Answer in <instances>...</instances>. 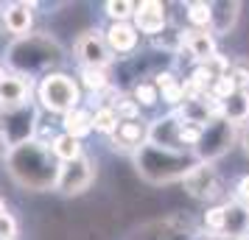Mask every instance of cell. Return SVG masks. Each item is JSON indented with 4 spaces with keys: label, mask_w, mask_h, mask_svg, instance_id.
I'll list each match as a JSON object with an SVG mask.
<instances>
[{
    "label": "cell",
    "mask_w": 249,
    "mask_h": 240,
    "mask_svg": "<svg viewBox=\"0 0 249 240\" xmlns=\"http://www.w3.org/2000/svg\"><path fill=\"white\" fill-rule=\"evenodd\" d=\"M9 171L20 184L31 187V190H45L51 184H56L59 168L53 165L51 154L42 148V143L25 140L20 145L9 151Z\"/></svg>",
    "instance_id": "1"
},
{
    "label": "cell",
    "mask_w": 249,
    "mask_h": 240,
    "mask_svg": "<svg viewBox=\"0 0 249 240\" xmlns=\"http://www.w3.org/2000/svg\"><path fill=\"white\" fill-rule=\"evenodd\" d=\"M196 168L193 157H185L179 151L157 148L151 143H143L137 148V171L146 176L148 182H174V179H185L188 173Z\"/></svg>",
    "instance_id": "2"
},
{
    "label": "cell",
    "mask_w": 249,
    "mask_h": 240,
    "mask_svg": "<svg viewBox=\"0 0 249 240\" xmlns=\"http://www.w3.org/2000/svg\"><path fill=\"white\" fill-rule=\"evenodd\" d=\"M39 101L45 109L51 112H62L68 114L76 109V103H79V87H76V81L70 79V76H62V73H51L42 79L39 84Z\"/></svg>",
    "instance_id": "3"
},
{
    "label": "cell",
    "mask_w": 249,
    "mask_h": 240,
    "mask_svg": "<svg viewBox=\"0 0 249 240\" xmlns=\"http://www.w3.org/2000/svg\"><path fill=\"white\" fill-rule=\"evenodd\" d=\"M92 182V162L87 157H79L73 162H65L56 173V190L62 193H81Z\"/></svg>",
    "instance_id": "4"
},
{
    "label": "cell",
    "mask_w": 249,
    "mask_h": 240,
    "mask_svg": "<svg viewBox=\"0 0 249 240\" xmlns=\"http://www.w3.org/2000/svg\"><path fill=\"white\" fill-rule=\"evenodd\" d=\"M230 143H232V126L227 123L224 117H221V120H213V123L202 131L199 157H202V160H215V157H221L227 151Z\"/></svg>",
    "instance_id": "5"
},
{
    "label": "cell",
    "mask_w": 249,
    "mask_h": 240,
    "mask_svg": "<svg viewBox=\"0 0 249 240\" xmlns=\"http://www.w3.org/2000/svg\"><path fill=\"white\" fill-rule=\"evenodd\" d=\"M79 59L84 62V67H98V70H104L107 64H109V48H107V39H104L98 31H87V34L79 39Z\"/></svg>",
    "instance_id": "6"
},
{
    "label": "cell",
    "mask_w": 249,
    "mask_h": 240,
    "mask_svg": "<svg viewBox=\"0 0 249 240\" xmlns=\"http://www.w3.org/2000/svg\"><path fill=\"white\" fill-rule=\"evenodd\" d=\"M135 31L140 34H151L157 36L165 28V6L157 0H143L140 6H135Z\"/></svg>",
    "instance_id": "7"
},
{
    "label": "cell",
    "mask_w": 249,
    "mask_h": 240,
    "mask_svg": "<svg viewBox=\"0 0 249 240\" xmlns=\"http://www.w3.org/2000/svg\"><path fill=\"white\" fill-rule=\"evenodd\" d=\"M185 187H188V193L196 195V198H215L221 184H218L215 171L204 162V165H196V168L185 176Z\"/></svg>",
    "instance_id": "8"
},
{
    "label": "cell",
    "mask_w": 249,
    "mask_h": 240,
    "mask_svg": "<svg viewBox=\"0 0 249 240\" xmlns=\"http://www.w3.org/2000/svg\"><path fill=\"white\" fill-rule=\"evenodd\" d=\"M28 92H31V84L23 76H3L0 79V106H6V109L23 106Z\"/></svg>",
    "instance_id": "9"
},
{
    "label": "cell",
    "mask_w": 249,
    "mask_h": 240,
    "mask_svg": "<svg viewBox=\"0 0 249 240\" xmlns=\"http://www.w3.org/2000/svg\"><path fill=\"white\" fill-rule=\"evenodd\" d=\"M34 3H9L3 12V23L6 28L17 36H25L31 31V20H34Z\"/></svg>",
    "instance_id": "10"
},
{
    "label": "cell",
    "mask_w": 249,
    "mask_h": 240,
    "mask_svg": "<svg viewBox=\"0 0 249 240\" xmlns=\"http://www.w3.org/2000/svg\"><path fill=\"white\" fill-rule=\"evenodd\" d=\"M249 232V207L244 204H227L224 207V238L241 240Z\"/></svg>",
    "instance_id": "11"
},
{
    "label": "cell",
    "mask_w": 249,
    "mask_h": 240,
    "mask_svg": "<svg viewBox=\"0 0 249 240\" xmlns=\"http://www.w3.org/2000/svg\"><path fill=\"white\" fill-rule=\"evenodd\" d=\"M104 39H107V48L109 50H115V53H129L137 45V31H135V25H129V23H112Z\"/></svg>",
    "instance_id": "12"
},
{
    "label": "cell",
    "mask_w": 249,
    "mask_h": 240,
    "mask_svg": "<svg viewBox=\"0 0 249 240\" xmlns=\"http://www.w3.org/2000/svg\"><path fill=\"white\" fill-rule=\"evenodd\" d=\"M221 114L224 120L232 123H247L249 120V90H235L227 101H221Z\"/></svg>",
    "instance_id": "13"
},
{
    "label": "cell",
    "mask_w": 249,
    "mask_h": 240,
    "mask_svg": "<svg viewBox=\"0 0 249 240\" xmlns=\"http://www.w3.org/2000/svg\"><path fill=\"white\" fill-rule=\"evenodd\" d=\"M118 134H115V148L121 145V148H140L143 143H146V128L140 126L137 120H124V123H118L115 128Z\"/></svg>",
    "instance_id": "14"
},
{
    "label": "cell",
    "mask_w": 249,
    "mask_h": 240,
    "mask_svg": "<svg viewBox=\"0 0 249 240\" xmlns=\"http://www.w3.org/2000/svg\"><path fill=\"white\" fill-rule=\"evenodd\" d=\"M185 45L191 50V56L199 59V62H207V59L215 53V39H213L210 31H188Z\"/></svg>",
    "instance_id": "15"
},
{
    "label": "cell",
    "mask_w": 249,
    "mask_h": 240,
    "mask_svg": "<svg viewBox=\"0 0 249 240\" xmlns=\"http://www.w3.org/2000/svg\"><path fill=\"white\" fill-rule=\"evenodd\" d=\"M238 3H221V6H210V25L215 28V34H227L238 20Z\"/></svg>",
    "instance_id": "16"
},
{
    "label": "cell",
    "mask_w": 249,
    "mask_h": 240,
    "mask_svg": "<svg viewBox=\"0 0 249 240\" xmlns=\"http://www.w3.org/2000/svg\"><path fill=\"white\" fill-rule=\"evenodd\" d=\"M92 128V114L81 112V109H73V112L65 114V134H70L73 140L84 137Z\"/></svg>",
    "instance_id": "17"
},
{
    "label": "cell",
    "mask_w": 249,
    "mask_h": 240,
    "mask_svg": "<svg viewBox=\"0 0 249 240\" xmlns=\"http://www.w3.org/2000/svg\"><path fill=\"white\" fill-rule=\"evenodd\" d=\"M53 154H56L62 162H73L81 157V143L79 140H73L70 134H59L53 140Z\"/></svg>",
    "instance_id": "18"
},
{
    "label": "cell",
    "mask_w": 249,
    "mask_h": 240,
    "mask_svg": "<svg viewBox=\"0 0 249 240\" xmlns=\"http://www.w3.org/2000/svg\"><path fill=\"white\" fill-rule=\"evenodd\" d=\"M118 114H115L112 106H101L98 112L92 114V128H98V131H104V134H112L115 128H118Z\"/></svg>",
    "instance_id": "19"
},
{
    "label": "cell",
    "mask_w": 249,
    "mask_h": 240,
    "mask_svg": "<svg viewBox=\"0 0 249 240\" xmlns=\"http://www.w3.org/2000/svg\"><path fill=\"white\" fill-rule=\"evenodd\" d=\"M230 79L235 81L238 90H249V59H235L230 64Z\"/></svg>",
    "instance_id": "20"
},
{
    "label": "cell",
    "mask_w": 249,
    "mask_h": 240,
    "mask_svg": "<svg viewBox=\"0 0 249 240\" xmlns=\"http://www.w3.org/2000/svg\"><path fill=\"white\" fill-rule=\"evenodd\" d=\"M107 14L112 17L115 23H126V17L135 14V3H129V0H109L107 3Z\"/></svg>",
    "instance_id": "21"
},
{
    "label": "cell",
    "mask_w": 249,
    "mask_h": 240,
    "mask_svg": "<svg viewBox=\"0 0 249 240\" xmlns=\"http://www.w3.org/2000/svg\"><path fill=\"white\" fill-rule=\"evenodd\" d=\"M81 81H84L90 90H95V92L107 90V84H109L107 73H104V70H98V67H84V70H81Z\"/></svg>",
    "instance_id": "22"
},
{
    "label": "cell",
    "mask_w": 249,
    "mask_h": 240,
    "mask_svg": "<svg viewBox=\"0 0 249 240\" xmlns=\"http://www.w3.org/2000/svg\"><path fill=\"white\" fill-rule=\"evenodd\" d=\"M188 20L199 28L210 25V6L207 3H188Z\"/></svg>",
    "instance_id": "23"
},
{
    "label": "cell",
    "mask_w": 249,
    "mask_h": 240,
    "mask_svg": "<svg viewBox=\"0 0 249 240\" xmlns=\"http://www.w3.org/2000/svg\"><path fill=\"white\" fill-rule=\"evenodd\" d=\"M204 226L215 232V238L224 232V207H210L207 212H204Z\"/></svg>",
    "instance_id": "24"
},
{
    "label": "cell",
    "mask_w": 249,
    "mask_h": 240,
    "mask_svg": "<svg viewBox=\"0 0 249 240\" xmlns=\"http://www.w3.org/2000/svg\"><path fill=\"white\" fill-rule=\"evenodd\" d=\"M135 103H143V106H151V103H157V90L151 87V84H137L135 87Z\"/></svg>",
    "instance_id": "25"
},
{
    "label": "cell",
    "mask_w": 249,
    "mask_h": 240,
    "mask_svg": "<svg viewBox=\"0 0 249 240\" xmlns=\"http://www.w3.org/2000/svg\"><path fill=\"white\" fill-rule=\"evenodd\" d=\"M17 235V221L9 212H0V240H12Z\"/></svg>",
    "instance_id": "26"
},
{
    "label": "cell",
    "mask_w": 249,
    "mask_h": 240,
    "mask_svg": "<svg viewBox=\"0 0 249 240\" xmlns=\"http://www.w3.org/2000/svg\"><path fill=\"white\" fill-rule=\"evenodd\" d=\"M115 114H118V120L121 117H126V120H135L137 117V103L135 101H118V109H115Z\"/></svg>",
    "instance_id": "27"
},
{
    "label": "cell",
    "mask_w": 249,
    "mask_h": 240,
    "mask_svg": "<svg viewBox=\"0 0 249 240\" xmlns=\"http://www.w3.org/2000/svg\"><path fill=\"white\" fill-rule=\"evenodd\" d=\"M162 98L168 103H182L185 101V90H182V84H171V87H165L162 90Z\"/></svg>",
    "instance_id": "28"
},
{
    "label": "cell",
    "mask_w": 249,
    "mask_h": 240,
    "mask_svg": "<svg viewBox=\"0 0 249 240\" xmlns=\"http://www.w3.org/2000/svg\"><path fill=\"white\" fill-rule=\"evenodd\" d=\"M238 198H241L244 207H249V176H244V179L238 182Z\"/></svg>",
    "instance_id": "29"
},
{
    "label": "cell",
    "mask_w": 249,
    "mask_h": 240,
    "mask_svg": "<svg viewBox=\"0 0 249 240\" xmlns=\"http://www.w3.org/2000/svg\"><path fill=\"white\" fill-rule=\"evenodd\" d=\"M171 84H177L171 73H160V76H157V87H160V90H165V87H171Z\"/></svg>",
    "instance_id": "30"
},
{
    "label": "cell",
    "mask_w": 249,
    "mask_h": 240,
    "mask_svg": "<svg viewBox=\"0 0 249 240\" xmlns=\"http://www.w3.org/2000/svg\"><path fill=\"white\" fill-rule=\"evenodd\" d=\"M241 145H244V154L249 157V128H244V134H241Z\"/></svg>",
    "instance_id": "31"
},
{
    "label": "cell",
    "mask_w": 249,
    "mask_h": 240,
    "mask_svg": "<svg viewBox=\"0 0 249 240\" xmlns=\"http://www.w3.org/2000/svg\"><path fill=\"white\" fill-rule=\"evenodd\" d=\"M0 212H6V209H3V198H0Z\"/></svg>",
    "instance_id": "32"
},
{
    "label": "cell",
    "mask_w": 249,
    "mask_h": 240,
    "mask_svg": "<svg viewBox=\"0 0 249 240\" xmlns=\"http://www.w3.org/2000/svg\"><path fill=\"white\" fill-rule=\"evenodd\" d=\"M210 240H221V238H215V235H213V238H210ZM224 240H230V238H224Z\"/></svg>",
    "instance_id": "33"
},
{
    "label": "cell",
    "mask_w": 249,
    "mask_h": 240,
    "mask_svg": "<svg viewBox=\"0 0 249 240\" xmlns=\"http://www.w3.org/2000/svg\"><path fill=\"white\" fill-rule=\"evenodd\" d=\"M3 76H6V73H3V70H0V79H3Z\"/></svg>",
    "instance_id": "34"
}]
</instances>
